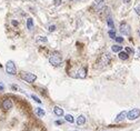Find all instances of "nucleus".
Returning <instances> with one entry per match:
<instances>
[{
  "label": "nucleus",
  "mask_w": 140,
  "mask_h": 131,
  "mask_svg": "<svg viewBox=\"0 0 140 131\" xmlns=\"http://www.w3.org/2000/svg\"><path fill=\"white\" fill-rule=\"evenodd\" d=\"M62 54L59 52V51H53L52 53H51V56L49 57V63L52 64L53 67H58V66L61 64L62 62Z\"/></svg>",
  "instance_id": "obj_1"
},
{
  "label": "nucleus",
  "mask_w": 140,
  "mask_h": 131,
  "mask_svg": "<svg viewBox=\"0 0 140 131\" xmlns=\"http://www.w3.org/2000/svg\"><path fill=\"white\" fill-rule=\"evenodd\" d=\"M20 78L22 80H25L28 83H34L37 80V76L35 73L31 72H27V71H21L20 72Z\"/></svg>",
  "instance_id": "obj_2"
},
{
  "label": "nucleus",
  "mask_w": 140,
  "mask_h": 131,
  "mask_svg": "<svg viewBox=\"0 0 140 131\" xmlns=\"http://www.w3.org/2000/svg\"><path fill=\"white\" fill-rule=\"evenodd\" d=\"M6 72L8 74H11V76H15L16 72H17V68H16V64L12 60H9L6 63Z\"/></svg>",
  "instance_id": "obj_3"
},
{
  "label": "nucleus",
  "mask_w": 140,
  "mask_h": 131,
  "mask_svg": "<svg viewBox=\"0 0 140 131\" xmlns=\"http://www.w3.org/2000/svg\"><path fill=\"white\" fill-rule=\"evenodd\" d=\"M139 117H140V109H138V108H134L132 110H130L129 112H127V118L131 121L137 120Z\"/></svg>",
  "instance_id": "obj_4"
},
{
  "label": "nucleus",
  "mask_w": 140,
  "mask_h": 131,
  "mask_svg": "<svg viewBox=\"0 0 140 131\" xmlns=\"http://www.w3.org/2000/svg\"><path fill=\"white\" fill-rule=\"evenodd\" d=\"M119 30L123 36H129L130 35V26L127 22H121L120 27H119Z\"/></svg>",
  "instance_id": "obj_5"
},
{
  "label": "nucleus",
  "mask_w": 140,
  "mask_h": 131,
  "mask_svg": "<svg viewBox=\"0 0 140 131\" xmlns=\"http://www.w3.org/2000/svg\"><path fill=\"white\" fill-rule=\"evenodd\" d=\"M110 60H111L110 53H104V54L101 56L100 60H99V64H101V66H107V64H109Z\"/></svg>",
  "instance_id": "obj_6"
},
{
  "label": "nucleus",
  "mask_w": 140,
  "mask_h": 131,
  "mask_svg": "<svg viewBox=\"0 0 140 131\" xmlns=\"http://www.w3.org/2000/svg\"><path fill=\"white\" fill-rule=\"evenodd\" d=\"M12 106H13V103H12V101L10 100V99H4L3 101H2V103H1V107H2V109L4 110V111H8V110H10L11 108H12Z\"/></svg>",
  "instance_id": "obj_7"
},
{
  "label": "nucleus",
  "mask_w": 140,
  "mask_h": 131,
  "mask_svg": "<svg viewBox=\"0 0 140 131\" xmlns=\"http://www.w3.org/2000/svg\"><path fill=\"white\" fill-rule=\"evenodd\" d=\"M126 118H127V111H121L120 113L117 116V118L115 119V122H121V121H123Z\"/></svg>",
  "instance_id": "obj_8"
},
{
  "label": "nucleus",
  "mask_w": 140,
  "mask_h": 131,
  "mask_svg": "<svg viewBox=\"0 0 140 131\" xmlns=\"http://www.w3.org/2000/svg\"><path fill=\"white\" fill-rule=\"evenodd\" d=\"M87 76V68L86 67H82L79 69V71H78V77L80 78V79H85Z\"/></svg>",
  "instance_id": "obj_9"
},
{
  "label": "nucleus",
  "mask_w": 140,
  "mask_h": 131,
  "mask_svg": "<svg viewBox=\"0 0 140 131\" xmlns=\"http://www.w3.org/2000/svg\"><path fill=\"white\" fill-rule=\"evenodd\" d=\"M53 112H55V114L58 116V117H62L64 114L63 109H61L60 107H55V108H53Z\"/></svg>",
  "instance_id": "obj_10"
},
{
  "label": "nucleus",
  "mask_w": 140,
  "mask_h": 131,
  "mask_svg": "<svg viewBox=\"0 0 140 131\" xmlns=\"http://www.w3.org/2000/svg\"><path fill=\"white\" fill-rule=\"evenodd\" d=\"M86 123V117L83 116V114H80L77 118V124L78 125H82V124H85Z\"/></svg>",
  "instance_id": "obj_11"
},
{
  "label": "nucleus",
  "mask_w": 140,
  "mask_h": 131,
  "mask_svg": "<svg viewBox=\"0 0 140 131\" xmlns=\"http://www.w3.org/2000/svg\"><path fill=\"white\" fill-rule=\"evenodd\" d=\"M118 57H119L120 60H127V59L129 58V54L126 52V51H122V50H121L120 52H118Z\"/></svg>",
  "instance_id": "obj_12"
},
{
  "label": "nucleus",
  "mask_w": 140,
  "mask_h": 131,
  "mask_svg": "<svg viewBox=\"0 0 140 131\" xmlns=\"http://www.w3.org/2000/svg\"><path fill=\"white\" fill-rule=\"evenodd\" d=\"M107 25H108V27L110 28V29H115V23H114V20L111 19L110 17L107 18Z\"/></svg>",
  "instance_id": "obj_13"
},
{
  "label": "nucleus",
  "mask_w": 140,
  "mask_h": 131,
  "mask_svg": "<svg viewBox=\"0 0 140 131\" xmlns=\"http://www.w3.org/2000/svg\"><path fill=\"white\" fill-rule=\"evenodd\" d=\"M111 50H112L114 52H120V51L122 50V47H120L119 45H114L111 47Z\"/></svg>",
  "instance_id": "obj_14"
},
{
  "label": "nucleus",
  "mask_w": 140,
  "mask_h": 131,
  "mask_svg": "<svg viewBox=\"0 0 140 131\" xmlns=\"http://www.w3.org/2000/svg\"><path fill=\"white\" fill-rule=\"evenodd\" d=\"M36 113L37 116H39V117H44L46 114V112L44 109H41V108H36Z\"/></svg>",
  "instance_id": "obj_15"
},
{
  "label": "nucleus",
  "mask_w": 140,
  "mask_h": 131,
  "mask_svg": "<svg viewBox=\"0 0 140 131\" xmlns=\"http://www.w3.org/2000/svg\"><path fill=\"white\" fill-rule=\"evenodd\" d=\"M27 28L29 30H31L32 28H34V20H32L31 18H29V19L27 20Z\"/></svg>",
  "instance_id": "obj_16"
},
{
  "label": "nucleus",
  "mask_w": 140,
  "mask_h": 131,
  "mask_svg": "<svg viewBox=\"0 0 140 131\" xmlns=\"http://www.w3.org/2000/svg\"><path fill=\"white\" fill-rule=\"evenodd\" d=\"M64 119H66L67 122H70V123L74 122V119H73V117L71 114H66V116H64Z\"/></svg>",
  "instance_id": "obj_17"
},
{
  "label": "nucleus",
  "mask_w": 140,
  "mask_h": 131,
  "mask_svg": "<svg viewBox=\"0 0 140 131\" xmlns=\"http://www.w3.org/2000/svg\"><path fill=\"white\" fill-rule=\"evenodd\" d=\"M37 42H48V39H47V37H37V39H36Z\"/></svg>",
  "instance_id": "obj_18"
},
{
  "label": "nucleus",
  "mask_w": 140,
  "mask_h": 131,
  "mask_svg": "<svg viewBox=\"0 0 140 131\" xmlns=\"http://www.w3.org/2000/svg\"><path fill=\"white\" fill-rule=\"evenodd\" d=\"M104 0H95V6L97 7V9H100L101 8V6L104 4Z\"/></svg>",
  "instance_id": "obj_19"
},
{
  "label": "nucleus",
  "mask_w": 140,
  "mask_h": 131,
  "mask_svg": "<svg viewBox=\"0 0 140 131\" xmlns=\"http://www.w3.org/2000/svg\"><path fill=\"white\" fill-rule=\"evenodd\" d=\"M108 35H109V37H110L111 39H115V38H116V31H115V29H111V30H109Z\"/></svg>",
  "instance_id": "obj_20"
},
{
  "label": "nucleus",
  "mask_w": 140,
  "mask_h": 131,
  "mask_svg": "<svg viewBox=\"0 0 140 131\" xmlns=\"http://www.w3.org/2000/svg\"><path fill=\"white\" fill-rule=\"evenodd\" d=\"M31 98H32V99H34L36 102H38V103H41V102H42V101H41V100L39 99L38 97H37V96H35V95H31Z\"/></svg>",
  "instance_id": "obj_21"
},
{
  "label": "nucleus",
  "mask_w": 140,
  "mask_h": 131,
  "mask_svg": "<svg viewBox=\"0 0 140 131\" xmlns=\"http://www.w3.org/2000/svg\"><path fill=\"white\" fill-rule=\"evenodd\" d=\"M115 40H116L118 43L123 42V38H122V37H116V38H115Z\"/></svg>",
  "instance_id": "obj_22"
},
{
  "label": "nucleus",
  "mask_w": 140,
  "mask_h": 131,
  "mask_svg": "<svg viewBox=\"0 0 140 131\" xmlns=\"http://www.w3.org/2000/svg\"><path fill=\"white\" fill-rule=\"evenodd\" d=\"M48 30H49L50 32L55 31V30H56V26H55V25H50V26H49V28H48Z\"/></svg>",
  "instance_id": "obj_23"
},
{
  "label": "nucleus",
  "mask_w": 140,
  "mask_h": 131,
  "mask_svg": "<svg viewBox=\"0 0 140 131\" xmlns=\"http://www.w3.org/2000/svg\"><path fill=\"white\" fill-rule=\"evenodd\" d=\"M126 52H127L128 54L129 53H133V50L131 48H129V47H127V48H126Z\"/></svg>",
  "instance_id": "obj_24"
},
{
  "label": "nucleus",
  "mask_w": 140,
  "mask_h": 131,
  "mask_svg": "<svg viewBox=\"0 0 140 131\" xmlns=\"http://www.w3.org/2000/svg\"><path fill=\"white\" fill-rule=\"evenodd\" d=\"M134 10H136V12H137V15H139L140 16V4H138V6L134 8Z\"/></svg>",
  "instance_id": "obj_25"
},
{
  "label": "nucleus",
  "mask_w": 140,
  "mask_h": 131,
  "mask_svg": "<svg viewBox=\"0 0 140 131\" xmlns=\"http://www.w3.org/2000/svg\"><path fill=\"white\" fill-rule=\"evenodd\" d=\"M61 2H62L61 0H55V4H56V6H58V4H60Z\"/></svg>",
  "instance_id": "obj_26"
},
{
  "label": "nucleus",
  "mask_w": 140,
  "mask_h": 131,
  "mask_svg": "<svg viewBox=\"0 0 140 131\" xmlns=\"http://www.w3.org/2000/svg\"><path fill=\"white\" fill-rule=\"evenodd\" d=\"M12 25H13V26H18V21H16V20H12Z\"/></svg>",
  "instance_id": "obj_27"
},
{
  "label": "nucleus",
  "mask_w": 140,
  "mask_h": 131,
  "mask_svg": "<svg viewBox=\"0 0 140 131\" xmlns=\"http://www.w3.org/2000/svg\"><path fill=\"white\" fill-rule=\"evenodd\" d=\"M12 89H13V90H19V87H17V86H12Z\"/></svg>",
  "instance_id": "obj_28"
},
{
  "label": "nucleus",
  "mask_w": 140,
  "mask_h": 131,
  "mask_svg": "<svg viewBox=\"0 0 140 131\" xmlns=\"http://www.w3.org/2000/svg\"><path fill=\"white\" fill-rule=\"evenodd\" d=\"M3 89H4L3 85H2V83H0V91H2V90H3Z\"/></svg>",
  "instance_id": "obj_29"
},
{
  "label": "nucleus",
  "mask_w": 140,
  "mask_h": 131,
  "mask_svg": "<svg viewBox=\"0 0 140 131\" xmlns=\"http://www.w3.org/2000/svg\"><path fill=\"white\" fill-rule=\"evenodd\" d=\"M137 54H138V57H140V47H139V49L137 51Z\"/></svg>",
  "instance_id": "obj_30"
},
{
  "label": "nucleus",
  "mask_w": 140,
  "mask_h": 131,
  "mask_svg": "<svg viewBox=\"0 0 140 131\" xmlns=\"http://www.w3.org/2000/svg\"><path fill=\"white\" fill-rule=\"evenodd\" d=\"M56 123H57V124H61L62 121H56Z\"/></svg>",
  "instance_id": "obj_31"
},
{
  "label": "nucleus",
  "mask_w": 140,
  "mask_h": 131,
  "mask_svg": "<svg viewBox=\"0 0 140 131\" xmlns=\"http://www.w3.org/2000/svg\"><path fill=\"white\" fill-rule=\"evenodd\" d=\"M123 2H125V3H129L130 0H123Z\"/></svg>",
  "instance_id": "obj_32"
},
{
  "label": "nucleus",
  "mask_w": 140,
  "mask_h": 131,
  "mask_svg": "<svg viewBox=\"0 0 140 131\" xmlns=\"http://www.w3.org/2000/svg\"><path fill=\"white\" fill-rule=\"evenodd\" d=\"M139 36H140V30H139Z\"/></svg>",
  "instance_id": "obj_33"
}]
</instances>
